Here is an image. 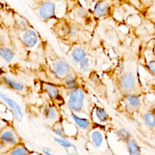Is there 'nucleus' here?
Here are the masks:
<instances>
[{"mask_svg":"<svg viewBox=\"0 0 155 155\" xmlns=\"http://www.w3.org/2000/svg\"><path fill=\"white\" fill-rule=\"evenodd\" d=\"M6 33L16 49L19 59L36 64L41 56L44 39L30 21L15 8L7 4Z\"/></svg>","mask_w":155,"mask_h":155,"instance_id":"nucleus-1","label":"nucleus"},{"mask_svg":"<svg viewBox=\"0 0 155 155\" xmlns=\"http://www.w3.org/2000/svg\"><path fill=\"white\" fill-rule=\"evenodd\" d=\"M70 70L69 64L58 56L44 39L41 56L32 70L36 76L55 84L61 83L70 73Z\"/></svg>","mask_w":155,"mask_h":155,"instance_id":"nucleus-2","label":"nucleus"},{"mask_svg":"<svg viewBox=\"0 0 155 155\" xmlns=\"http://www.w3.org/2000/svg\"><path fill=\"white\" fill-rule=\"evenodd\" d=\"M0 87L9 90L24 99L31 97L35 91L33 85L15 76L2 66H0Z\"/></svg>","mask_w":155,"mask_h":155,"instance_id":"nucleus-3","label":"nucleus"},{"mask_svg":"<svg viewBox=\"0 0 155 155\" xmlns=\"http://www.w3.org/2000/svg\"><path fill=\"white\" fill-rule=\"evenodd\" d=\"M25 111L30 116L42 118L45 121L53 122V124L59 122L61 118L58 107L47 100L27 104Z\"/></svg>","mask_w":155,"mask_h":155,"instance_id":"nucleus-4","label":"nucleus"},{"mask_svg":"<svg viewBox=\"0 0 155 155\" xmlns=\"http://www.w3.org/2000/svg\"><path fill=\"white\" fill-rule=\"evenodd\" d=\"M33 82L34 90L39 96L43 97L44 100L49 101L58 107L64 103L58 84L44 80L36 76L33 78Z\"/></svg>","mask_w":155,"mask_h":155,"instance_id":"nucleus-5","label":"nucleus"},{"mask_svg":"<svg viewBox=\"0 0 155 155\" xmlns=\"http://www.w3.org/2000/svg\"><path fill=\"white\" fill-rule=\"evenodd\" d=\"M28 6L37 18L45 24L52 20H57V5L55 1L47 0H34L28 2Z\"/></svg>","mask_w":155,"mask_h":155,"instance_id":"nucleus-6","label":"nucleus"},{"mask_svg":"<svg viewBox=\"0 0 155 155\" xmlns=\"http://www.w3.org/2000/svg\"><path fill=\"white\" fill-rule=\"evenodd\" d=\"M23 142L16 130L13 122H11L0 130V142L2 145L4 153Z\"/></svg>","mask_w":155,"mask_h":155,"instance_id":"nucleus-7","label":"nucleus"},{"mask_svg":"<svg viewBox=\"0 0 155 155\" xmlns=\"http://www.w3.org/2000/svg\"><path fill=\"white\" fill-rule=\"evenodd\" d=\"M85 91L80 88L71 91L67 101V107L73 112L81 111L84 106Z\"/></svg>","mask_w":155,"mask_h":155,"instance_id":"nucleus-8","label":"nucleus"},{"mask_svg":"<svg viewBox=\"0 0 155 155\" xmlns=\"http://www.w3.org/2000/svg\"><path fill=\"white\" fill-rule=\"evenodd\" d=\"M120 83L122 89L126 91L133 90L136 85V78L131 72L125 73L120 78Z\"/></svg>","mask_w":155,"mask_h":155,"instance_id":"nucleus-9","label":"nucleus"},{"mask_svg":"<svg viewBox=\"0 0 155 155\" xmlns=\"http://www.w3.org/2000/svg\"><path fill=\"white\" fill-rule=\"evenodd\" d=\"M32 151H30L22 142L14 147L7 150L2 155H30Z\"/></svg>","mask_w":155,"mask_h":155,"instance_id":"nucleus-10","label":"nucleus"},{"mask_svg":"<svg viewBox=\"0 0 155 155\" xmlns=\"http://www.w3.org/2000/svg\"><path fill=\"white\" fill-rule=\"evenodd\" d=\"M109 5L105 1H98L96 3L93 9L94 15L97 17H103L109 13Z\"/></svg>","mask_w":155,"mask_h":155,"instance_id":"nucleus-11","label":"nucleus"},{"mask_svg":"<svg viewBox=\"0 0 155 155\" xmlns=\"http://www.w3.org/2000/svg\"><path fill=\"white\" fill-rule=\"evenodd\" d=\"M8 3L0 1V30L5 32L7 27L6 9Z\"/></svg>","mask_w":155,"mask_h":155,"instance_id":"nucleus-12","label":"nucleus"},{"mask_svg":"<svg viewBox=\"0 0 155 155\" xmlns=\"http://www.w3.org/2000/svg\"><path fill=\"white\" fill-rule=\"evenodd\" d=\"M61 84L64 88L70 91L78 88V82L75 77L71 73L61 82Z\"/></svg>","mask_w":155,"mask_h":155,"instance_id":"nucleus-13","label":"nucleus"},{"mask_svg":"<svg viewBox=\"0 0 155 155\" xmlns=\"http://www.w3.org/2000/svg\"><path fill=\"white\" fill-rule=\"evenodd\" d=\"M128 155H140L141 150L138 143L134 139H129L126 142Z\"/></svg>","mask_w":155,"mask_h":155,"instance_id":"nucleus-14","label":"nucleus"},{"mask_svg":"<svg viewBox=\"0 0 155 155\" xmlns=\"http://www.w3.org/2000/svg\"><path fill=\"white\" fill-rule=\"evenodd\" d=\"M91 140L93 145L97 147L100 148L104 143V137L102 133L99 130H94L91 133Z\"/></svg>","mask_w":155,"mask_h":155,"instance_id":"nucleus-15","label":"nucleus"},{"mask_svg":"<svg viewBox=\"0 0 155 155\" xmlns=\"http://www.w3.org/2000/svg\"><path fill=\"white\" fill-rule=\"evenodd\" d=\"M71 56L74 62L80 63L86 58V52L83 48L76 47L72 50Z\"/></svg>","mask_w":155,"mask_h":155,"instance_id":"nucleus-16","label":"nucleus"},{"mask_svg":"<svg viewBox=\"0 0 155 155\" xmlns=\"http://www.w3.org/2000/svg\"><path fill=\"white\" fill-rule=\"evenodd\" d=\"M126 102L130 109L137 108L140 104V99L138 96L134 94H128L126 96Z\"/></svg>","mask_w":155,"mask_h":155,"instance_id":"nucleus-17","label":"nucleus"},{"mask_svg":"<svg viewBox=\"0 0 155 155\" xmlns=\"http://www.w3.org/2000/svg\"><path fill=\"white\" fill-rule=\"evenodd\" d=\"M71 116H72V118H73V120L74 121V122L81 129L86 130L88 129L89 127H90L91 124L88 119H87L85 118L80 117L73 113H72Z\"/></svg>","mask_w":155,"mask_h":155,"instance_id":"nucleus-18","label":"nucleus"},{"mask_svg":"<svg viewBox=\"0 0 155 155\" xmlns=\"http://www.w3.org/2000/svg\"><path fill=\"white\" fill-rule=\"evenodd\" d=\"M1 97L2 98H4V100H5V101L9 104L10 106H13L12 107V108L13 109V112L15 113V116L16 117V119L18 120H20L22 118V112H21V110L19 109V106L13 101H12V99L8 98V97H5V96L4 95H1Z\"/></svg>","mask_w":155,"mask_h":155,"instance_id":"nucleus-19","label":"nucleus"},{"mask_svg":"<svg viewBox=\"0 0 155 155\" xmlns=\"http://www.w3.org/2000/svg\"><path fill=\"white\" fill-rule=\"evenodd\" d=\"M145 125L150 128L155 127V114L151 112H147L143 116Z\"/></svg>","mask_w":155,"mask_h":155,"instance_id":"nucleus-20","label":"nucleus"},{"mask_svg":"<svg viewBox=\"0 0 155 155\" xmlns=\"http://www.w3.org/2000/svg\"><path fill=\"white\" fill-rule=\"evenodd\" d=\"M95 113L97 118L101 122H105L109 119V116L106 111L100 107H96Z\"/></svg>","mask_w":155,"mask_h":155,"instance_id":"nucleus-21","label":"nucleus"},{"mask_svg":"<svg viewBox=\"0 0 155 155\" xmlns=\"http://www.w3.org/2000/svg\"><path fill=\"white\" fill-rule=\"evenodd\" d=\"M117 137L122 141L127 142L131 139V134L130 131L124 128H119L116 133Z\"/></svg>","mask_w":155,"mask_h":155,"instance_id":"nucleus-22","label":"nucleus"},{"mask_svg":"<svg viewBox=\"0 0 155 155\" xmlns=\"http://www.w3.org/2000/svg\"><path fill=\"white\" fill-rule=\"evenodd\" d=\"M91 65L92 62L91 59L88 58H85L79 63V67L82 72L86 73L90 71V69L91 67Z\"/></svg>","mask_w":155,"mask_h":155,"instance_id":"nucleus-23","label":"nucleus"},{"mask_svg":"<svg viewBox=\"0 0 155 155\" xmlns=\"http://www.w3.org/2000/svg\"><path fill=\"white\" fill-rule=\"evenodd\" d=\"M53 131L59 136H60L62 139H66L65 137V133L64 131V130L62 125L59 123V122H56L53 125Z\"/></svg>","mask_w":155,"mask_h":155,"instance_id":"nucleus-24","label":"nucleus"},{"mask_svg":"<svg viewBox=\"0 0 155 155\" xmlns=\"http://www.w3.org/2000/svg\"><path fill=\"white\" fill-rule=\"evenodd\" d=\"M87 15L88 12L87 10L82 7H77L74 10V15L77 18L84 19L87 16Z\"/></svg>","mask_w":155,"mask_h":155,"instance_id":"nucleus-25","label":"nucleus"},{"mask_svg":"<svg viewBox=\"0 0 155 155\" xmlns=\"http://www.w3.org/2000/svg\"><path fill=\"white\" fill-rule=\"evenodd\" d=\"M55 140L60 144L61 146L64 147L65 148H70L71 147H73L74 145L71 143L70 141H68L67 139H60V138H55Z\"/></svg>","mask_w":155,"mask_h":155,"instance_id":"nucleus-26","label":"nucleus"},{"mask_svg":"<svg viewBox=\"0 0 155 155\" xmlns=\"http://www.w3.org/2000/svg\"><path fill=\"white\" fill-rule=\"evenodd\" d=\"M11 120L4 117L3 116L0 115V130L2 129L4 127H5L7 125H8L9 123H10Z\"/></svg>","mask_w":155,"mask_h":155,"instance_id":"nucleus-27","label":"nucleus"},{"mask_svg":"<svg viewBox=\"0 0 155 155\" xmlns=\"http://www.w3.org/2000/svg\"><path fill=\"white\" fill-rule=\"evenodd\" d=\"M147 66H148V68L149 69V70L152 73L155 74V60L151 61L150 62H148Z\"/></svg>","mask_w":155,"mask_h":155,"instance_id":"nucleus-28","label":"nucleus"},{"mask_svg":"<svg viewBox=\"0 0 155 155\" xmlns=\"http://www.w3.org/2000/svg\"><path fill=\"white\" fill-rule=\"evenodd\" d=\"M4 153V147H3L2 145L1 144V143L0 142V155H2Z\"/></svg>","mask_w":155,"mask_h":155,"instance_id":"nucleus-29","label":"nucleus"},{"mask_svg":"<svg viewBox=\"0 0 155 155\" xmlns=\"http://www.w3.org/2000/svg\"><path fill=\"white\" fill-rule=\"evenodd\" d=\"M1 33H0V36H1Z\"/></svg>","mask_w":155,"mask_h":155,"instance_id":"nucleus-30","label":"nucleus"}]
</instances>
